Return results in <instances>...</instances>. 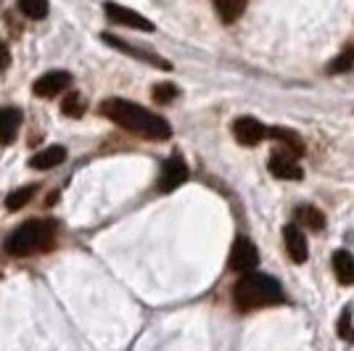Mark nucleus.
I'll return each mask as SVG.
<instances>
[{"mask_svg":"<svg viewBox=\"0 0 354 351\" xmlns=\"http://www.w3.org/2000/svg\"><path fill=\"white\" fill-rule=\"evenodd\" d=\"M352 66H354V45H349L341 56H336V59L328 64V72L341 74V72H346V69H352Z\"/></svg>","mask_w":354,"mask_h":351,"instance_id":"obj_21","label":"nucleus"},{"mask_svg":"<svg viewBox=\"0 0 354 351\" xmlns=\"http://www.w3.org/2000/svg\"><path fill=\"white\" fill-rule=\"evenodd\" d=\"M69 85H72V77L66 72H48L35 82L32 90H35L37 98H53V95H59L61 90H66Z\"/></svg>","mask_w":354,"mask_h":351,"instance_id":"obj_9","label":"nucleus"},{"mask_svg":"<svg viewBox=\"0 0 354 351\" xmlns=\"http://www.w3.org/2000/svg\"><path fill=\"white\" fill-rule=\"evenodd\" d=\"M233 135L241 146H257L262 143L265 137H270V127H265L259 119L254 117H241L233 122Z\"/></svg>","mask_w":354,"mask_h":351,"instance_id":"obj_6","label":"nucleus"},{"mask_svg":"<svg viewBox=\"0 0 354 351\" xmlns=\"http://www.w3.org/2000/svg\"><path fill=\"white\" fill-rule=\"evenodd\" d=\"M270 137H275V140H281L283 146L288 148L294 156H301L304 153V143H301V137L291 130H281V127H272L270 130Z\"/></svg>","mask_w":354,"mask_h":351,"instance_id":"obj_17","label":"nucleus"},{"mask_svg":"<svg viewBox=\"0 0 354 351\" xmlns=\"http://www.w3.org/2000/svg\"><path fill=\"white\" fill-rule=\"evenodd\" d=\"M64 159H66V148L64 146H48V148L37 151V153L32 156L30 167H35V169H53V167L64 164Z\"/></svg>","mask_w":354,"mask_h":351,"instance_id":"obj_12","label":"nucleus"},{"mask_svg":"<svg viewBox=\"0 0 354 351\" xmlns=\"http://www.w3.org/2000/svg\"><path fill=\"white\" fill-rule=\"evenodd\" d=\"M85 98L80 95V93H69L66 98H64V103H61V111H64V117H72V119H77V117H82L85 114Z\"/></svg>","mask_w":354,"mask_h":351,"instance_id":"obj_20","label":"nucleus"},{"mask_svg":"<svg viewBox=\"0 0 354 351\" xmlns=\"http://www.w3.org/2000/svg\"><path fill=\"white\" fill-rule=\"evenodd\" d=\"M185 180H188V164H185V159H183L180 153H175V156H169V159L164 161L162 175H159V191L172 193L175 188H180Z\"/></svg>","mask_w":354,"mask_h":351,"instance_id":"obj_5","label":"nucleus"},{"mask_svg":"<svg viewBox=\"0 0 354 351\" xmlns=\"http://www.w3.org/2000/svg\"><path fill=\"white\" fill-rule=\"evenodd\" d=\"M151 95H153L156 103H172L177 98V88L172 82H159L156 88L151 90Z\"/></svg>","mask_w":354,"mask_h":351,"instance_id":"obj_22","label":"nucleus"},{"mask_svg":"<svg viewBox=\"0 0 354 351\" xmlns=\"http://www.w3.org/2000/svg\"><path fill=\"white\" fill-rule=\"evenodd\" d=\"M104 40L109 45H114V48H119V50H124V53H130V56H135V59H143L148 61V64H153V66H162V69H169V64L164 59H159V56H151V53H146V50H140V48H135V45H127L124 40H119V37H114V35H104Z\"/></svg>","mask_w":354,"mask_h":351,"instance_id":"obj_14","label":"nucleus"},{"mask_svg":"<svg viewBox=\"0 0 354 351\" xmlns=\"http://www.w3.org/2000/svg\"><path fill=\"white\" fill-rule=\"evenodd\" d=\"M48 0H19V11L27 16V19H35V21H40L48 16Z\"/></svg>","mask_w":354,"mask_h":351,"instance_id":"obj_19","label":"nucleus"},{"mask_svg":"<svg viewBox=\"0 0 354 351\" xmlns=\"http://www.w3.org/2000/svg\"><path fill=\"white\" fill-rule=\"evenodd\" d=\"M8 64H11V50H8V45L0 40V72H6Z\"/></svg>","mask_w":354,"mask_h":351,"instance_id":"obj_24","label":"nucleus"},{"mask_svg":"<svg viewBox=\"0 0 354 351\" xmlns=\"http://www.w3.org/2000/svg\"><path fill=\"white\" fill-rule=\"evenodd\" d=\"M283 243H286V254L288 259L296 264L307 262V238H304V230L299 225H286L283 227Z\"/></svg>","mask_w":354,"mask_h":351,"instance_id":"obj_8","label":"nucleus"},{"mask_svg":"<svg viewBox=\"0 0 354 351\" xmlns=\"http://www.w3.org/2000/svg\"><path fill=\"white\" fill-rule=\"evenodd\" d=\"M296 220H299L301 227H307V230H312V233L325 230L323 211H320V209H315V206H299V209H296Z\"/></svg>","mask_w":354,"mask_h":351,"instance_id":"obj_15","label":"nucleus"},{"mask_svg":"<svg viewBox=\"0 0 354 351\" xmlns=\"http://www.w3.org/2000/svg\"><path fill=\"white\" fill-rule=\"evenodd\" d=\"M101 111L122 130L135 132V135L148 137V140H167L172 135V127L167 119L156 117L153 111H148L133 101H124V98H109V101H104Z\"/></svg>","mask_w":354,"mask_h":351,"instance_id":"obj_1","label":"nucleus"},{"mask_svg":"<svg viewBox=\"0 0 354 351\" xmlns=\"http://www.w3.org/2000/svg\"><path fill=\"white\" fill-rule=\"evenodd\" d=\"M339 336L341 341H346V343H352L354 341V325H352V309L346 307L341 312L339 317Z\"/></svg>","mask_w":354,"mask_h":351,"instance_id":"obj_23","label":"nucleus"},{"mask_svg":"<svg viewBox=\"0 0 354 351\" xmlns=\"http://www.w3.org/2000/svg\"><path fill=\"white\" fill-rule=\"evenodd\" d=\"M333 272L341 285H354V254L339 249L333 254Z\"/></svg>","mask_w":354,"mask_h":351,"instance_id":"obj_13","label":"nucleus"},{"mask_svg":"<svg viewBox=\"0 0 354 351\" xmlns=\"http://www.w3.org/2000/svg\"><path fill=\"white\" fill-rule=\"evenodd\" d=\"M104 11H106V16L114 21V24H122V27H130V30H140V32L153 30V24L148 21L146 16L138 14V11H130V8L119 6V3H106Z\"/></svg>","mask_w":354,"mask_h":351,"instance_id":"obj_7","label":"nucleus"},{"mask_svg":"<svg viewBox=\"0 0 354 351\" xmlns=\"http://www.w3.org/2000/svg\"><path fill=\"white\" fill-rule=\"evenodd\" d=\"M214 8L225 24H233L246 11V0H214Z\"/></svg>","mask_w":354,"mask_h":351,"instance_id":"obj_16","label":"nucleus"},{"mask_svg":"<svg viewBox=\"0 0 354 351\" xmlns=\"http://www.w3.org/2000/svg\"><path fill=\"white\" fill-rule=\"evenodd\" d=\"M270 172L278 180H301L304 169L299 167L294 153H272L270 156Z\"/></svg>","mask_w":354,"mask_h":351,"instance_id":"obj_10","label":"nucleus"},{"mask_svg":"<svg viewBox=\"0 0 354 351\" xmlns=\"http://www.w3.org/2000/svg\"><path fill=\"white\" fill-rule=\"evenodd\" d=\"M230 269L233 272H241V275H251L254 269H257V264H259V251L257 246L246 240V238H238L236 243H233V249H230Z\"/></svg>","mask_w":354,"mask_h":351,"instance_id":"obj_4","label":"nucleus"},{"mask_svg":"<svg viewBox=\"0 0 354 351\" xmlns=\"http://www.w3.org/2000/svg\"><path fill=\"white\" fill-rule=\"evenodd\" d=\"M21 127V111L14 106H0V143H11Z\"/></svg>","mask_w":354,"mask_h":351,"instance_id":"obj_11","label":"nucleus"},{"mask_svg":"<svg viewBox=\"0 0 354 351\" xmlns=\"http://www.w3.org/2000/svg\"><path fill=\"white\" fill-rule=\"evenodd\" d=\"M35 191H37L35 185L16 188L14 193H8V196H6V209H8V211H19V209H21L24 204H30V198L35 196Z\"/></svg>","mask_w":354,"mask_h":351,"instance_id":"obj_18","label":"nucleus"},{"mask_svg":"<svg viewBox=\"0 0 354 351\" xmlns=\"http://www.w3.org/2000/svg\"><path fill=\"white\" fill-rule=\"evenodd\" d=\"M233 301H236V307L241 312L275 307V304H283V288L275 278L262 275V272H251V275H243L236 283Z\"/></svg>","mask_w":354,"mask_h":351,"instance_id":"obj_2","label":"nucleus"},{"mask_svg":"<svg viewBox=\"0 0 354 351\" xmlns=\"http://www.w3.org/2000/svg\"><path fill=\"white\" fill-rule=\"evenodd\" d=\"M56 235V222L48 220H30L24 225H19L14 233L6 238L3 249L11 256H30V254H37L50 246Z\"/></svg>","mask_w":354,"mask_h":351,"instance_id":"obj_3","label":"nucleus"}]
</instances>
